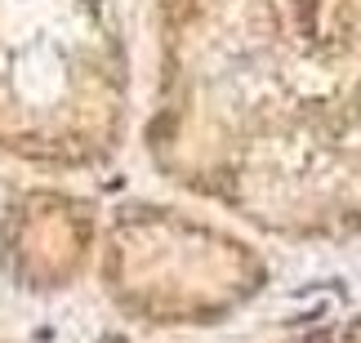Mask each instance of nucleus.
Instances as JSON below:
<instances>
[{"mask_svg": "<svg viewBox=\"0 0 361 343\" xmlns=\"http://www.w3.org/2000/svg\"><path fill=\"white\" fill-rule=\"evenodd\" d=\"M335 13H343V18L361 23V0H335Z\"/></svg>", "mask_w": 361, "mask_h": 343, "instance_id": "nucleus-6", "label": "nucleus"}, {"mask_svg": "<svg viewBox=\"0 0 361 343\" xmlns=\"http://www.w3.org/2000/svg\"><path fill=\"white\" fill-rule=\"evenodd\" d=\"M94 268L112 308L147 330L219 325L268 285V258L232 227L157 201L103 218Z\"/></svg>", "mask_w": 361, "mask_h": 343, "instance_id": "nucleus-3", "label": "nucleus"}, {"mask_svg": "<svg viewBox=\"0 0 361 343\" xmlns=\"http://www.w3.org/2000/svg\"><path fill=\"white\" fill-rule=\"evenodd\" d=\"M161 178L290 241L361 232V23L335 0H152Z\"/></svg>", "mask_w": 361, "mask_h": 343, "instance_id": "nucleus-1", "label": "nucleus"}, {"mask_svg": "<svg viewBox=\"0 0 361 343\" xmlns=\"http://www.w3.org/2000/svg\"><path fill=\"white\" fill-rule=\"evenodd\" d=\"M103 214L67 187H18L0 210V272L27 294H63L99 258Z\"/></svg>", "mask_w": 361, "mask_h": 343, "instance_id": "nucleus-4", "label": "nucleus"}, {"mask_svg": "<svg viewBox=\"0 0 361 343\" xmlns=\"http://www.w3.org/2000/svg\"><path fill=\"white\" fill-rule=\"evenodd\" d=\"M281 343H361V321L330 325V330H317V335H295V339H281Z\"/></svg>", "mask_w": 361, "mask_h": 343, "instance_id": "nucleus-5", "label": "nucleus"}, {"mask_svg": "<svg viewBox=\"0 0 361 343\" xmlns=\"http://www.w3.org/2000/svg\"><path fill=\"white\" fill-rule=\"evenodd\" d=\"M134 67L112 0H0V156L49 174L107 166Z\"/></svg>", "mask_w": 361, "mask_h": 343, "instance_id": "nucleus-2", "label": "nucleus"}]
</instances>
